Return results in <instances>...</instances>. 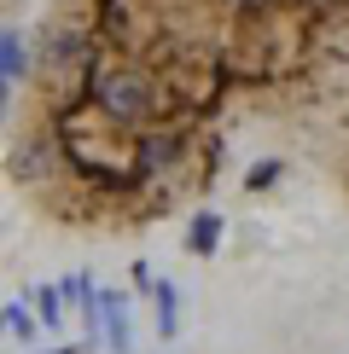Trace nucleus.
Here are the masks:
<instances>
[{"label":"nucleus","instance_id":"f03ea898","mask_svg":"<svg viewBox=\"0 0 349 354\" xmlns=\"http://www.w3.org/2000/svg\"><path fill=\"white\" fill-rule=\"evenodd\" d=\"M215 232H222V221H215V215H198V221H193V250H210Z\"/></svg>","mask_w":349,"mask_h":354},{"label":"nucleus","instance_id":"7ed1b4c3","mask_svg":"<svg viewBox=\"0 0 349 354\" xmlns=\"http://www.w3.org/2000/svg\"><path fill=\"white\" fill-rule=\"evenodd\" d=\"M12 6H18V0H0V29H6V18H12Z\"/></svg>","mask_w":349,"mask_h":354},{"label":"nucleus","instance_id":"f257e3e1","mask_svg":"<svg viewBox=\"0 0 349 354\" xmlns=\"http://www.w3.org/2000/svg\"><path fill=\"white\" fill-rule=\"evenodd\" d=\"M349 76V0H53L6 180L76 232H140L215 186L239 122Z\"/></svg>","mask_w":349,"mask_h":354},{"label":"nucleus","instance_id":"20e7f679","mask_svg":"<svg viewBox=\"0 0 349 354\" xmlns=\"http://www.w3.org/2000/svg\"><path fill=\"white\" fill-rule=\"evenodd\" d=\"M343 186H349V169H343Z\"/></svg>","mask_w":349,"mask_h":354}]
</instances>
